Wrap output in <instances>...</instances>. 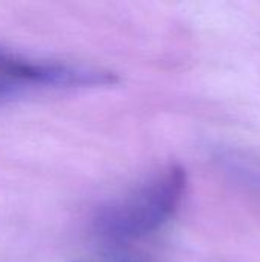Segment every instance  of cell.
I'll use <instances>...</instances> for the list:
<instances>
[{
  "instance_id": "cell-1",
  "label": "cell",
  "mask_w": 260,
  "mask_h": 262,
  "mask_svg": "<svg viewBox=\"0 0 260 262\" xmlns=\"http://www.w3.org/2000/svg\"><path fill=\"white\" fill-rule=\"evenodd\" d=\"M185 187L184 167L170 164L130 193L101 206L93 216V229L97 235L112 243L147 236L175 215Z\"/></svg>"
}]
</instances>
